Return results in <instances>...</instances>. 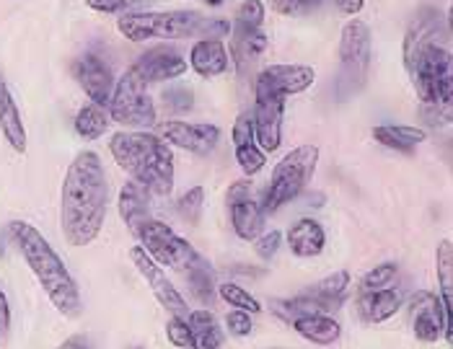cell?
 <instances>
[{"label": "cell", "mask_w": 453, "mask_h": 349, "mask_svg": "<svg viewBox=\"0 0 453 349\" xmlns=\"http://www.w3.org/2000/svg\"><path fill=\"white\" fill-rule=\"evenodd\" d=\"M231 140H234V148H242V145L257 142V138H254V117H251V111H244V114L236 119V125H234V130H231Z\"/></svg>", "instance_id": "obj_39"}, {"label": "cell", "mask_w": 453, "mask_h": 349, "mask_svg": "<svg viewBox=\"0 0 453 349\" xmlns=\"http://www.w3.org/2000/svg\"><path fill=\"white\" fill-rule=\"evenodd\" d=\"M316 80L314 68L309 65H270L257 75V83H265L267 88L278 91L280 96L303 94Z\"/></svg>", "instance_id": "obj_16"}, {"label": "cell", "mask_w": 453, "mask_h": 349, "mask_svg": "<svg viewBox=\"0 0 453 349\" xmlns=\"http://www.w3.org/2000/svg\"><path fill=\"white\" fill-rule=\"evenodd\" d=\"M153 0H86L88 8L99 11V13H138V11H145L150 8Z\"/></svg>", "instance_id": "obj_36"}, {"label": "cell", "mask_w": 453, "mask_h": 349, "mask_svg": "<svg viewBox=\"0 0 453 349\" xmlns=\"http://www.w3.org/2000/svg\"><path fill=\"white\" fill-rule=\"evenodd\" d=\"M303 3H319V0H303Z\"/></svg>", "instance_id": "obj_48"}, {"label": "cell", "mask_w": 453, "mask_h": 349, "mask_svg": "<svg viewBox=\"0 0 453 349\" xmlns=\"http://www.w3.org/2000/svg\"><path fill=\"white\" fill-rule=\"evenodd\" d=\"M231 208V225L242 241H257L265 228V209L254 202V197H244L228 205Z\"/></svg>", "instance_id": "obj_23"}, {"label": "cell", "mask_w": 453, "mask_h": 349, "mask_svg": "<svg viewBox=\"0 0 453 349\" xmlns=\"http://www.w3.org/2000/svg\"><path fill=\"white\" fill-rule=\"evenodd\" d=\"M184 277L189 282V290L195 295L197 303L203 306H212L215 298H218V285H215V275L210 269L208 259L205 256H197L187 269H184Z\"/></svg>", "instance_id": "obj_26"}, {"label": "cell", "mask_w": 453, "mask_h": 349, "mask_svg": "<svg viewBox=\"0 0 453 349\" xmlns=\"http://www.w3.org/2000/svg\"><path fill=\"white\" fill-rule=\"evenodd\" d=\"M228 49L220 39H200L189 52V65L200 78H218L228 70Z\"/></svg>", "instance_id": "obj_18"}, {"label": "cell", "mask_w": 453, "mask_h": 349, "mask_svg": "<svg viewBox=\"0 0 453 349\" xmlns=\"http://www.w3.org/2000/svg\"><path fill=\"white\" fill-rule=\"evenodd\" d=\"M355 308H357L360 321H365V323H381V321L391 318V315L402 308V295L394 287L376 290V292H360L357 300H355Z\"/></svg>", "instance_id": "obj_19"}, {"label": "cell", "mask_w": 453, "mask_h": 349, "mask_svg": "<svg viewBox=\"0 0 453 349\" xmlns=\"http://www.w3.org/2000/svg\"><path fill=\"white\" fill-rule=\"evenodd\" d=\"M135 239L140 241V248L158 264V267H172L184 272L200 254L187 244L181 236H176L174 231L161 223V220H148L140 225V231L135 233Z\"/></svg>", "instance_id": "obj_8"}, {"label": "cell", "mask_w": 453, "mask_h": 349, "mask_svg": "<svg viewBox=\"0 0 453 349\" xmlns=\"http://www.w3.org/2000/svg\"><path fill=\"white\" fill-rule=\"evenodd\" d=\"M282 111L285 96L267 88L265 83H254V138L262 153H275L282 142Z\"/></svg>", "instance_id": "obj_9"}, {"label": "cell", "mask_w": 453, "mask_h": 349, "mask_svg": "<svg viewBox=\"0 0 453 349\" xmlns=\"http://www.w3.org/2000/svg\"><path fill=\"white\" fill-rule=\"evenodd\" d=\"M0 133L16 153H27V127L3 75H0Z\"/></svg>", "instance_id": "obj_17"}, {"label": "cell", "mask_w": 453, "mask_h": 349, "mask_svg": "<svg viewBox=\"0 0 453 349\" xmlns=\"http://www.w3.org/2000/svg\"><path fill=\"white\" fill-rule=\"evenodd\" d=\"M109 150L122 171L133 176L145 192L169 197L174 192V153L153 133L125 130L109 140Z\"/></svg>", "instance_id": "obj_4"}, {"label": "cell", "mask_w": 453, "mask_h": 349, "mask_svg": "<svg viewBox=\"0 0 453 349\" xmlns=\"http://www.w3.org/2000/svg\"><path fill=\"white\" fill-rule=\"evenodd\" d=\"M404 68L422 104L453 102V63L449 49V29L441 16L422 11L404 36Z\"/></svg>", "instance_id": "obj_2"}, {"label": "cell", "mask_w": 453, "mask_h": 349, "mask_svg": "<svg viewBox=\"0 0 453 349\" xmlns=\"http://www.w3.org/2000/svg\"><path fill=\"white\" fill-rule=\"evenodd\" d=\"M133 70L145 83H164V80H174L179 75H184L187 60L172 47H156V49L145 52L133 65Z\"/></svg>", "instance_id": "obj_15"}, {"label": "cell", "mask_w": 453, "mask_h": 349, "mask_svg": "<svg viewBox=\"0 0 453 349\" xmlns=\"http://www.w3.org/2000/svg\"><path fill=\"white\" fill-rule=\"evenodd\" d=\"M399 267L394 262H386V264H379L373 267L371 272H365L363 279H360V292H376V290H386L394 277H396Z\"/></svg>", "instance_id": "obj_34"}, {"label": "cell", "mask_w": 453, "mask_h": 349, "mask_svg": "<svg viewBox=\"0 0 453 349\" xmlns=\"http://www.w3.org/2000/svg\"><path fill=\"white\" fill-rule=\"evenodd\" d=\"M73 75L78 80V86L86 91V96L91 99V104L109 106L111 94H114V75L102 57L96 55H83L73 63Z\"/></svg>", "instance_id": "obj_13"}, {"label": "cell", "mask_w": 453, "mask_h": 349, "mask_svg": "<svg viewBox=\"0 0 453 349\" xmlns=\"http://www.w3.org/2000/svg\"><path fill=\"white\" fill-rule=\"evenodd\" d=\"M109 205V181L102 158L94 150H83L73 158L63 194H60V225L70 246H91L106 220Z\"/></svg>", "instance_id": "obj_1"}, {"label": "cell", "mask_w": 453, "mask_h": 349, "mask_svg": "<svg viewBox=\"0 0 453 349\" xmlns=\"http://www.w3.org/2000/svg\"><path fill=\"white\" fill-rule=\"evenodd\" d=\"M117 208H119V215H122V220L127 223V228H130L133 236L138 233L142 223L150 220L148 192H145L140 184H135V181H130V184H125V186L119 189V202H117Z\"/></svg>", "instance_id": "obj_22"}, {"label": "cell", "mask_w": 453, "mask_h": 349, "mask_svg": "<svg viewBox=\"0 0 453 349\" xmlns=\"http://www.w3.org/2000/svg\"><path fill=\"white\" fill-rule=\"evenodd\" d=\"M270 308H273V314L278 315L280 321H285V323H296L298 318H306V315H316V314H329V308L324 306V303H319L316 298L311 295H296V298H278V300H273L270 303Z\"/></svg>", "instance_id": "obj_27"}, {"label": "cell", "mask_w": 453, "mask_h": 349, "mask_svg": "<svg viewBox=\"0 0 453 349\" xmlns=\"http://www.w3.org/2000/svg\"><path fill=\"white\" fill-rule=\"evenodd\" d=\"M0 334H3V329H0Z\"/></svg>", "instance_id": "obj_50"}, {"label": "cell", "mask_w": 453, "mask_h": 349, "mask_svg": "<svg viewBox=\"0 0 453 349\" xmlns=\"http://www.w3.org/2000/svg\"><path fill=\"white\" fill-rule=\"evenodd\" d=\"M218 295H220V300L223 303H228L231 308H236V311H244V314H262V303L246 290L242 285H236V282H223V285H218Z\"/></svg>", "instance_id": "obj_32"}, {"label": "cell", "mask_w": 453, "mask_h": 349, "mask_svg": "<svg viewBox=\"0 0 453 349\" xmlns=\"http://www.w3.org/2000/svg\"><path fill=\"white\" fill-rule=\"evenodd\" d=\"M119 34L130 42H148V39H223L231 32L226 21L205 19L197 11H138L125 13L117 21Z\"/></svg>", "instance_id": "obj_5"}, {"label": "cell", "mask_w": 453, "mask_h": 349, "mask_svg": "<svg viewBox=\"0 0 453 349\" xmlns=\"http://www.w3.org/2000/svg\"><path fill=\"white\" fill-rule=\"evenodd\" d=\"M435 272H438V287H441V303L453 315V244L451 239L441 241L435 248Z\"/></svg>", "instance_id": "obj_30"}, {"label": "cell", "mask_w": 453, "mask_h": 349, "mask_svg": "<svg viewBox=\"0 0 453 349\" xmlns=\"http://www.w3.org/2000/svg\"><path fill=\"white\" fill-rule=\"evenodd\" d=\"M348 287H349V275L345 272V269H340V272H334V275H326L324 279L314 282V285L306 290V295H311V298H316L319 303H324L329 311H334V308L345 300Z\"/></svg>", "instance_id": "obj_29"}, {"label": "cell", "mask_w": 453, "mask_h": 349, "mask_svg": "<svg viewBox=\"0 0 453 349\" xmlns=\"http://www.w3.org/2000/svg\"><path fill=\"white\" fill-rule=\"evenodd\" d=\"M265 49H267V36L262 32H239V29L231 32V55H228V60H234V65H236L242 78H246L249 70L259 63Z\"/></svg>", "instance_id": "obj_20"}, {"label": "cell", "mask_w": 453, "mask_h": 349, "mask_svg": "<svg viewBox=\"0 0 453 349\" xmlns=\"http://www.w3.org/2000/svg\"><path fill=\"white\" fill-rule=\"evenodd\" d=\"M303 0H273V8L282 16H293L296 11H301Z\"/></svg>", "instance_id": "obj_43"}, {"label": "cell", "mask_w": 453, "mask_h": 349, "mask_svg": "<svg viewBox=\"0 0 453 349\" xmlns=\"http://www.w3.org/2000/svg\"><path fill=\"white\" fill-rule=\"evenodd\" d=\"M226 329H228V334L231 337H249L251 334V315L244 314V311H231V314L226 315Z\"/></svg>", "instance_id": "obj_42"}, {"label": "cell", "mask_w": 453, "mask_h": 349, "mask_svg": "<svg viewBox=\"0 0 453 349\" xmlns=\"http://www.w3.org/2000/svg\"><path fill=\"white\" fill-rule=\"evenodd\" d=\"M203 200H205L203 186H192V189H189L187 194H181L179 202H176L179 217H181L184 223H189V225H197V223H200V215H203Z\"/></svg>", "instance_id": "obj_33"}, {"label": "cell", "mask_w": 453, "mask_h": 349, "mask_svg": "<svg viewBox=\"0 0 453 349\" xmlns=\"http://www.w3.org/2000/svg\"><path fill=\"white\" fill-rule=\"evenodd\" d=\"M203 3H205V5H212V8H215V5H223L226 0H203Z\"/></svg>", "instance_id": "obj_47"}, {"label": "cell", "mask_w": 453, "mask_h": 349, "mask_svg": "<svg viewBox=\"0 0 453 349\" xmlns=\"http://www.w3.org/2000/svg\"><path fill=\"white\" fill-rule=\"evenodd\" d=\"M340 60L352 80H360L371 65V29L368 24L352 19L340 36Z\"/></svg>", "instance_id": "obj_14"}, {"label": "cell", "mask_w": 453, "mask_h": 349, "mask_svg": "<svg viewBox=\"0 0 453 349\" xmlns=\"http://www.w3.org/2000/svg\"><path fill=\"white\" fill-rule=\"evenodd\" d=\"M58 349H94V345L86 337H70L68 342H63Z\"/></svg>", "instance_id": "obj_46"}, {"label": "cell", "mask_w": 453, "mask_h": 349, "mask_svg": "<svg viewBox=\"0 0 453 349\" xmlns=\"http://www.w3.org/2000/svg\"><path fill=\"white\" fill-rule=\"evenodd\" d=\"M316 163H319V148L316 145H298L290 153H285L282 161L275 166L273 178H270L265 197H262L265 215L293 202L306 189V184L311 181Z\"/></svg>", "instance_id": "obj_6"}, {"label": "cell", "mask_w": 453, "mask_h": 349, "mask_svg": "<svg viewBox=\"0 0 453 349\" xmlns=\"http://www.w3.org/2000/svg\"><path fill=\"white\" fill-rule=\"evenodd\" d=\"M11 239L16 241L24 262L29 264L32 275L42 285V290L47 292V298L52 300V306L68 318L81 315L83 300H81L78 282L73 279L68 267L63 264V259L58 256V251L50 246V241L36 231L35 225H29L24 220L11 223Z\"/></svg>", "instance_id": "obj_3"}, {"label": "cell", "mask_w": 453, "mask_h": 349, "mask_svg": "<svg viewBox=\"0 0 453 349\" xmlns=\"http://www.w3.org/2000/svg\"><path fill=\"white\" fill-rule=\"evenodd\" d=\"M324 244H326V233L311 217H303V220H298V223H293L288 228V246L301 259L319 256L324 251Z\"/></svg>", "instance_id": "obj_21"}, {"label": "cell", "mask_w": 453, "mask_h": 349, "mask_svg": "<svg viewBox=\"0 0 453 349\" xmlns=\"http://www.w3.org/2000/svg\"><path fill=\"white\" fill-rule=\"evenodd\" d=\"M164 106H166V111H176V114H181V111H189L192 109V91L189 88H184V86H174V88H169V91H164Z\"/></svg>", "instance_id": "obj_38"}, {"label": "cell", "mask_w": 453, "mask_h": 349, "mask_svg": "<svg viewBox=\"0 0 453 349\" xmlns=\"http://www.w3.org/2000/svg\"><path fill=\"white\" fill-rule=\"evenodd\" d=\"M148 83L130 68L117 83L109 102V119L122 127H153L156 125V104L145 94Z\"/></svg>", "instance_id": "obj_7"}, {"label": "cell", "mask_w": 453, "mask_h": 349, "mask_svg": "<svg viewBox=\"0 0 453 349\" xmlns=\"http://www.w3.org/2000/svg\"><path fill=\"white\" fill-rule=\"evenodd\" d=\"M8 326H11V308H8V298L0 290V329L5 331Z\"/></svg>", "instance_id": "obj_45"}, {"label": "cell", "mask_w": 453, "mask_h": 349, "mask_svg": "<svg viewBox=\"0 0 453 349\" xmlns=\"http://www.w3.org/2000/svg\"><path fill=\"white\" fill-rule=\"evenodd\" d=\"M234 150H236V161H239V166H242V171H244L246 176L259 174V171L265 169V163H267V158H265V153H262V148H259L257 142L242 145V148H234Z\"/></svg>", "instance_id": "obj_37"}, {"label": "cell", "mask_w": 453, "mask_h": 349, "mask_svg": "<svg viewBox=\"0 0 453 349\" xmlns=\"http://www.w3.org/2000/svg\"><path fill=\"white\" fill-rule=\"evenodd\" d=\"M166 337H169V342H172L174 347H189V326H187V318L172 315V321L166 323Z\"/></svg>", "instance_id": "obj_40"}, {"label": "cell", "mask_w": 453, "mask_h": 349, "mask_svg": "<svg viewBox=\"0 0 453 349\" xmlns=\"http://www.w3.org/2000/svg\"><path fill=\"white\" fill-rule=\"evenodd\" d=\"M373 138L376 142H381L384 148H391V150H412L418 148L419 142H425L427 133L419 130V127H410V125H381L373 130Z\"/></svg>", "instance_id": "obj_28"}, {"label": "cell", "mask_w": 453, "mask_h": 349, "mask_svg": "<svg viewBox=\"0 0 453 349\" xmlns=\"http://www.w3.org/2000/svg\"><path fill=\"white\" fill-rule=\"evenodd\" d=\"M280 246H282V233H280V231H270V233H262V236L254 241V251H257V256H262V259H273L280 251Z\"/></svg>", "instance_id": "obj_41"}, {"label": "cell", "mask_w": 453, "mask_h": 349, "mask_svg": "<svg viewBox=\"0 0 453 349\" xmlns=\"http://www.w3.org/2000/svg\"><path fill=\"white\" fill-rule=\"evenodd\" d=\"M130 259H133L135 269L140 272V277L148 282V287H150V292L156 295V300H158L172 315L187 318V315H189V306H187V300L181 298V292L172 285V279L166 277L164 267H158L140 246H133Z\"/></svg>", "instance_id": "obj_11"}, {"label": "cell", "mask_w": 453, "mask_h": 349, "mask_svg": "<svg viewBox=\"0 0 453 349\" xmlns=\"http://www.w3.org/2000/svg\"><path fill=\"white\" fill-rule=\"evenodd\" d=\"M262 19H265V5L259 0H244L242 8L236 11L234 29H239V32H259Z\"/></svg>", "instance_id": "obj_35"}, {"label": "cell", "mask_w": 453, "mask_h": 349, "mask_svg": "<svg viewBox=\"0 0 453 349\" xmlns=\"http://www.w3.org/2000/svg\"><path fill=\"white\" fill-rule=\"evenodd\" d=\"M293 329L298 331V337H303L306 342L319 345V347H329L334 345L340 337H342V326L326 314L306 315V318H298L293 323Z\"/></svg>", "instance_id": "obj_24"}, {"label": "cell", "mask_w": 453, "mask_h": 349, "mask_svg": "<svg viewBox=\"0 0 453 349\" xmlns=\"http://www.w3.org/2000/svg\"><path fill=\"white\" fill-rule=\"evenodd\" d=\"M158 138L166 145H174L181 150H189L195 156H210L220 140V130L215 125H203V122H176L166 119L158 125Z\"/></svg>", "instance_id": "obj_12"}, {"label": "cell", "mask_w": 453, "mask_h": 349, "mask_svg": "<svg viewBox=\"0 0 453 349\" xmlns=\"http://www.w3.org/2000/svg\"><path fill=\"white\" fill-rule=\"evenodd\" d=\"M337 8L348 16H355L363 11V0H337Z\"/></svg>", "instance_id": "obj_44"}, {"label": "cell", "mask_w": 453, "mask_h": 349, "mask_svg": "<svg viewBox=\"0 0 453 349\" xmlns=\"http://www.w3.org/2000/svg\"><path fill=\"white\" fill-rule=\"evenodd\" d=\"M109 125H111V119H109L104 106L91 104V102L86 106H81V111L75 117V133L83 140L102 138Z\"/></svg>", "instance_id": "obj_31"}, {"label": "cell", "mask_w": 453, "mask_h": 349, "mask_svg": "<svg viewBox=\"0 0 453 349\" xmlns=\"http://www.w3.org/2000/svg\"><path fill=\"white\" fill-rule=\"evenodd\" d=\"M189 326V349H220L223 331L218 326V318L210 311H189L187 315Z\"/></svg>", "instance_id": "obj_25"}, {"label": "cell", "mask_w": 453, "mask_h": 349, "mask_svg": "<svg viewBox=\"0 0 453 349\" xmlns=\"http://www.w3.org/2000/svg\"><path fill=\"white\" fill-rule=\"evenodd\" d=\"M410 318H412V331L418 337V342L433 345L441 337H446L451 342V314L443 308L441 298L435 292L419 290L410 298Z\"/></svg>", "instance_id": "obj_10"}, {"label": "cell", "mask_w": 453, "mask_h": 349, "mask_svg": "<svg viewBox=\"0 0 453 349\" xmlns=\"http://www.w3.org/2000/svg\"><path fill=\"white\" fill-rule=\"evenodd\" d=\"M0 256H3V246H0Z\"/></svg>", "instance_id": "obj_49"}]
</instances>
